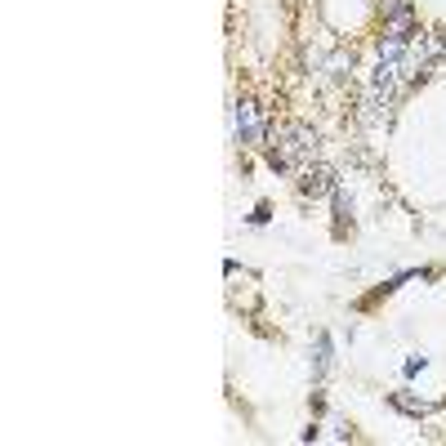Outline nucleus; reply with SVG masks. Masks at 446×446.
Returning a JSON list of instances; mask_svg holds the SVG:
<instances>
[{"instance_id":"obj_5","label":"nucleus","mask_w":446,"mask_h":446,"mask_svg":"<svg viewBox=\"0 0 446 446\" xmlns=\"http://www.w3.org/2000/svg\"><path fill=\"white\" fill-rule=\"evenodd\" d=\"M402 9H406V0H379V14H384V18H398Z\"/></svg>"},{"instance_id":"obj_4","label":"nucleus","mask_w":446,"mask_h":446,"mask_svg":"<svg viewBox=\"0 0 446 446\" xmlns=\"http://www.w3.org/2000/svg\"><path fill=\"white\" fill-rule=\"evenodd\" d=\"M393 406H398V410H406V415H428V410H433L428 402H415L410 393H393Z\"/></svg>"},{"instance_id":"obj_3","label":"nucleus","mask_w":446,"mask_h":446,"mask_svg":"<svg viewBox=\"0 0 446 446\" xmlns=\"http://www.w3.org/2000/svg\"><path fill=\"white\" fill-rule=\"evenodd\" d=\"M299 192L304 196L335 192V170H330V165H304V170H299Z\"/></svg>"},{"instance_id":"obj_1","label":"nucleus","mask_w":446,"mask_h":446,"mask_svg":"<svg viewBox=\"0 0 446 446\" xmlns=\"http://www.w3.org/2000/svg\"><path fill=\"white\" fill-rule=\"evenodd\" d=\"M317 156V134L304 121H282L272 129V147H268V165L272 170H304Z\"/></svg>"},{"instance_id":"obj_2","label":"nucleus","mask_w":446,"mask_h":446,"mask_svg":"<svg viewBox=\"0 0 446 446\" xmlns=\"http://www.w3.org/2000/svg\"><path fill=\"white\" fill-rule=\"evenodd\" d=\"M233 129H237V143H241V147H255V143L263 139L259 107H255V103H237V112H233Z\"/></svg>"}]
</instances>
